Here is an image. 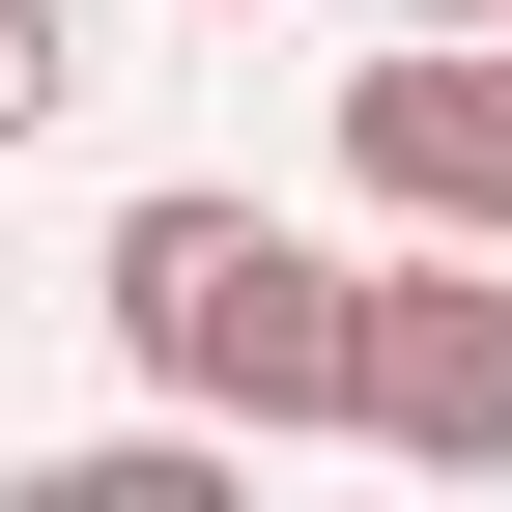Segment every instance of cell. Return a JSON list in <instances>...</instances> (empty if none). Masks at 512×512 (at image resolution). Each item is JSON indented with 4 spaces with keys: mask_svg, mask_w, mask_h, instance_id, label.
I'll return each mask as SVG.
<instances>
[{
    "mask_svg": "<svg viewBox=\"0 0 512 512\" xmlns=\"http://www.w3.org/2000/svg\"><path fill=\"white\" fill-rule=\"evenodd\" d=\"M342 456L512 484V228H370L342 256Z\"/></svg>",
    "mask_w": 512,
    "mask_h": 512,
    "instance_id": "obj_2",
    "label": "cell"
},
{
    "mask_svg": "<svg viewBox=\"0 0 512 512\" xmlns=\"http://www.w3.org/2000/svg\"><path fill=\"white\" fill-rule=\"evenodd\" d=\"M86 313H114V370L143 399H200V427H342V256H313L285 200H228V171H143L86 256Z\"/></svg>",
    "mask_w": 512,
    "mask_h": 512,
    "instance_id": "obj_1",
    "label": "cell"
},
{
    "mask_svg": "<svg viewBox=\"0 0 512 512\" xmlns=\"http://www.w3.org/2000/svg\"><path fill=\"white\" fill-rule=\"evenodd\" d=\"M86 114V0H0V143H57Z\"/></svg>",
    "mask_w": 512,
    "mask_h": 512,
    "instance_id": "obj_4",
    "label": "cell"
},
{
    "mask_svg": "<svg viewBox=\"0 0 512 512\" xmlns=\"http://www.w3.org/2000/svg\"><path fill=\"white\" fill-rule=\"evenodd\" d=\"M342 200H370V228H512V29L342 57Z\"/></svg>",
    "mask_w": 512,
    "mask_h": 512,
    "instance_id": "obj_3",
    "label": "cell"
},
{
    "mask_svg": "<svg viewBox=\"0 0 512 512\" xmlns=\"http://www.w3.org/2000/svg\"><path fill=\"white\" fill-rule=\"evenodd\" d=\"M228 29H256V0H228Z\"/></svg>",
    "mask_w": 512,
    "mask_h": 512,
    "instance_id": "obj_6",
    "label": "cell"
},
{
    "mask_svg": "<svg viewBox=\"0 0 512 512\" xmlns=\"http://www.w3.org/2000/svg\"><path fill=\"white\" fill-rule=\"evenodd\" d=\"M399 29H512V0H399Z\"/></svg>",
    "mask_w": 512,
    "mask_h": 512,
    "instance_id": "obj_5",
    "label": "cell"
}]
</instances>
